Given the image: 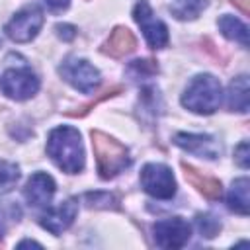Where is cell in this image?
Here are the masks:
<instances>
[{
    "mask_svg": "<svg viewBox=\"0 0 250 250\" xmlns=\"http://www.w3.org/2000/svg\"><path fill=\"white\" fill-rule=\"evenodd\" d=\"M47 154L66 174H78L84 168L82 137L74 127H55L47 137Z\"/></svg>",
    "mask_w": 250,
    "mask_h": 250,
    "instance_id": "obj_1",
    "label": "cell"
},
{
    "mask_svg": "<svg viewBox=\"0 0 250 250\" xmlns=\"http://www.w3.org/2000/svg\"><path fill=\"white\" fill-rule=\"evenodd\" d=\"M90 137H92V148H94L100 178L109 180L121 174L125 168H129L131 156L125 145H121L119 141H115L113 137L98 129H94Z\"/></svg>",
    "mask_w": 250,
    "mask_h": 250,
    "instance_id": "obj_2",
    "label": "cell"
},
{
    "mask_svg": "<svg viewBox=\"0 0 250 250\" xmlns=\"http://www.w3.org/2000/svg\"><path fill=\"white\" fill-rule=\"evenodd\" d=\"M221 82L211 74H197L182 94V105L199 115L215 113L221 105Z\"/></svg>",
    "mask_w": 250,
    "mask_h": 250,
    "instance_id": "obj_3",
    "label": "cell"
},
{
    "mask_svg": "<svg viewBox=\"0 0 250 250\" xmlns=\"http://www.w3.org/2000/svg\"><path fill=\"white\" fill-rule=\"evenodd\" d=\"M59 74L78 92L82 94H92L100 82L102 76L98 72L96 66H92L88 61L84 59H76V57H68L61 66H59Z\"/></svg>",
    "mask_w": 250,
    "mask_h": 250,
    "instance_id": "obj_4",
    "label": "cell"
},
{
    "mask_svg": "<svg viewBox=\"0 0 250 250\" xmlns=\"http://www.w3.org/2000/svg\"><path fill=\"white\" fill-rule=\"evenodd\" d=\"M141 186L143 189L156 199H170L176 193V180L172 170L166 164L148 162L141 170Z\"/></svg>",
    "mask_w": 250,
    "mask_h": 250,
    "instance_id": "obj_5",
    "label": "cell"
},
{
    "mask_svg": "<svg viewBox=\"0 0 250 250\" xmlns=\"http://www.w3.org/2000/svg\"><path fill=\"white\" fill-rule=\"evenodd\" d=\"M133 18L139 23L148 47L152 49H162L168 43V27L162 20H158L152 14V8L148 6L146 0H139L133 8Z\"/></svg>",
    "mask_w": 250,
    "mask_h": 250,
    "instance_id": "obj_6",
    "label": "cell"
},
{
    "mask_svg": "<svg viewBox=\"0 0 250 250\" xmlns=\"http://www.w3.org/2000/svg\"><path fill=\"white\" fill-rule=\"evenodd\" d=\"M41 25H43V12L37 6H25L6 23L4 31L12 41L27 43L39 33Z\"/></svg>",
    "mask_w": 250,
    "mask_h": 250,
    "instance_id": "obj_7",
    "label": "cell"
},
{
    "mask_svg": "<svg viewBox=\"0 0 250 250\" xmlns=\"http://www.w3.org/2000/svg\"><path fill=\"white\" fill-rule=\"evenodd\" d=\"M0 88L10 100H29L39 90V78L29 68H10L0 78Z\"/></svg>",
    "mask_w": 250,
    "mask_h": 250,
    "instance_id": "obj_8",
    "label": "cell"
},
{
    "mask_svg": "<svg viewBox=\"0 0 250 250\" xmlns=\"http://www.w3.org/2000/svg\"><path fill=\"white\" fill-rule=\"evenodd\" d=\"M152 232H154V242L160 248H182L188 244L191 236V227L182 217H172V219L156 221Z\"/></svg>",
    "mask_w": 250,
    "mask_h": 250,
    "instance_id": "obj_9",
    "label": "cell"
},
{
    "mask_svg": "<svg viewBox=\"0 0 250 250\" xmlns=\"http://www.w3.org/2000/svg\"><path fill=\"white\" fill-rule=\"evenodd\" d=\"M76 213H78V201L70 197V199L62 201L61 205L51 207L47 213H43L39 223L51 234H61V232H64L74 223Z\"/></svg>",
    "mask_w": 250,
    "mask_h": 250,
    "instance_id": "obj_10",
    "label": "cell"
},
{
    "mask_svg": "<svg viewBox=\"0 0 250 250\" xmlns=\"http://www.w3.org/2000/svg\"><path fill=\"white\" fill-rule=\"evenodd\" d=\"M174 143L193 154L205 156V158H217L221 154V145L211 137V135H201V133H176Z\"/></svg>",
    "mask_w": 250,
    "mask_h": 250,
    "instance_id": "obj_11",
    "label": "cell"
},
{
    "mask_svg": "<svg viewBox=\"0 0 250 250\" xmlns=\"http://www.w3.org/2000/svg\"><path fill=\"white\" fill-rule=\"evenodd\" d=\"M53 195H55V180L45 172H35L23 188V197L33 207L49 205Z\"/></svg>",
    "mask_w": 250,
    "mask_h": 250,
    "instance_id": "obj_12",
    "label": "cell"
},
{
    "mask_svg": "<svg viewBox=\"0 0 250 250\" xmlns=\"http://www.w3.org/2000/svg\"><path fill=\"white\" fill-rule=\"evenodd\" d=\"M182 170H184L186 180H188L199 193H203L207 199H219V197H221L223 186H221V182H219L217 178L203 174L201 170H197L195 166H191V164H188V162H182Z\"/></svg>",
    "mask_w": 250,
    "mask_h": 250,
    "instance_id": "obj_13",
    "label": "cell"
},
{
    "mask_svg": "<svg viewBox=\"0 0 250 250\" xmlns=\"http://www.w3.org/2000/svg\"><path fill=\"white\" fill-rule=\"evenodd\" d=\"M135 47H137V39L131 33V29H127L123 25H117L111 31V35L107 37V41L104 43V53H107L109 57L119 59V57H125V55L133 53Z\"/></svg>",
    "mask_w": 250,
    "mask_h": 250,
    "instance_id": "obj_14",
    "label": "cell"
},
{
    "mask_svg": "<svg viewBox=\"0 0 250 250\" xmlns=\"http://www.w3.org/2000/svg\"><path fill=\"white\" fill-rule=\"evenodd\" d=\"M250 104V90H248V76L240 74L229 84L227 92V105L230 111H248Z\"/></svg>",
    "mask_w": 250,
    "mask_h": 250,
    "instance_id": "obj_15",
    "label": "cell"
},
{
    "mask_svg": "<svg viewBox=\"0 0 250 250\" xmlns=\"http://www.w3.org/2000/svg\"><path fill=\"white\" fill-rule=\"evenodd\" d=\"M248 188H250L248 178H238V180L232 182V186L229 189V195H227L229 209H232L238 215H248V209H250Z\"/></svg>",
    "mask_w": 250,
    "mask_h": 250,
    "instance_id": "obj_16",
    "label": "cell"
},
{
    "mask_svg": "<svg viewBox=\"0 0 250 250\" xmlns=\"http://www.w3.org/2000/svg\"><path fill=\"white\" fill-rule=\"evenodd\" d=\"M217 23H219L221 33H223L227 39L236 41V43H240L242 47H248V25H246V23H242L238 18L229 16V14L221 16Z\"/></svg>",
    "mask_w": 250,
    "mask_h": 250,
    "instance_id": "obj_17",
    "label": "cell"
},
{
    "mask_svg": "<svg viewBox=\"0 0 250 250\" xmlns=\"http://www.w3.org/2000/svg\"><path fill=\"white\" fill-rule=\"evenodd\" d=\"M207 0H178L170 6V12L178 18V20H195L201 10L207 8Z\"/></svg>",
    "mask_w": 250,
    "mask_h": 250,
    "instance_id": "obj_18",
    "label": "cell"
},
{
    "mask_svg": "<svg viewBox=\"0 0 250 250\" xmlns=\"http://www.w3.org/2000/svg\"><path fill=\"white\" fill-rule=\"evenodd\" d=\"M20 180V168L12 162L0 160V193L10 191Z\"/></svg>",
    "mask_w": 250,
    "mask_h": 250,
    "instance_id": "obj_19",
    "label": "cell"
},
{
    "mask_svg": "<svg viewBox=\"0 0 250 250\" xmlns=\"http://www.w3.org/2000/svg\"><path fill=\"white\" fill-rule=\"evenodd\" d=\"M127 72H129L135 80H139V78H150L152 74L158 72V66H156V62L150 61V59H137V61H133V62L129 64Z\"/></svg>",
    "mask_w": 250,
    "mask_h": 250,
    "instance_id": "obj_20",
    "label": "cell"
},
{
    "mask_svg": "<svg viewBox=\"0 0 250 250\" xmlns=\"http://www.w3.org/2000/svg\"><path fill=\"white\" fill-rule=\"evenodd\" d=\"M84 201L88 207H96V209H117L119 201L115 195L105 193V191H96V193H86Z\"/></svg>",
    "mask_w": 250,
    "mask_h": 250,
    "instance_id": "obj_21",
    "label": "cell"
},
{
    "mask_svg": "<svg viewBox=\"0 0 250 250\" xmlns=\"http://www.w3.org/2000/svg\"><path fill=\"white\" fill-rule=\"evenodd\" d=\"M123 92V86L121 84H115V86H111L109 90H105L102 96H98V98H94V100H90L88 104H84V105H80V109H76V111H66V115H72V117H84L96 104H100L102 100H105V98H111V96H115V94H121Z\"/></svg>",
    "mask_w": 250,
    "mask_h": 250,
    "instance_id": "obj_22",
    "label": "cell"
},
{
    "mask_svg": "<svg viewBox=\"0 0 250 250\" xmlns=\"http://www.w3.org/2000/svg\"><path fill=\"white\" fill-rule=\"evenodd\" d=\"M195 223H197V229H199V232L203 234V236H207V238H213L219 230H221V223L213 217V215H209V213H199L197 217H195Z\"/></svg>",
    "mask_w": 250,
    "mask_h": 250,
    "instance_id": "obj_23",
    "label": "cell"
},
{
    "mask_svg": "<svg viewBox=\"0 0 250 250\" xmlns=\"http://www.w3.org/2000/svg\"><path fill=\"white\" fill-rule=\"evenodd\" d=\"M21 211L14 201H0V227L6 229L8 223H18Z\"/></svg>",
    "mask_w": 250,
    "mask_h": 250,
    "instance_id": "obj_24",
    "label": "cell"
},
{
    "mask_svg": "<svg viewBox=\"0 0 250 250\" xmlns=\"http://www.w3.org/2000/svg\"><path fill=\"white\" fill-rule=\"evenodd\" d=\"M234 160H236V164L240 166V168H248V164H250V160H248V143L246 141H242L238 146H236V150H234Z\"/></svg>",
    "mask_w": 250,
    "mask_h": 250,
    "instance_id": "obj_25",
    "label": "cell"
},
{
    "mask_svg": "<svg viewBox=\"0 0 250 250\" xmlns=\"http://www.w3.org/2000/svg\"><path fill=\"white\" fill-rule=\"evenodd\" d=\"M57 35L62 39V41H70L76 37V27L74 25H68V23H59L57 27Z\"/></svg>",
    "mask_w": 250,
    "mask_h": 250,
    "instance_id": "obj_26",
    "label": "cell"
},
{
    "mask_svg": "<svg viewBox=\"0 0 250 250\" xmlns=\"http://www.w3.org/2000/svg\"><path fill=\"white\" fill-rule=\"evenodd\" d=\"M43 2H45L47 8L53 10V12H62V10H66L68 4H70V0H43Z\"/></svg>",
    "mask_w": 250,
    "mask_h": 250,
    "instance_id": "obj_27",
    "label": "cell"
},
{
    "mask_svg": "<svg viewBox=\"0 0 250 250\" xmlns=\"http://www.w3.org/2000/svg\"><path fill=\"white\" fill-rule=\"evenodd\" d=\"M230 2H232L242 14H246V16L250 14V0H230Z\"/></svg>",
    "mask_w": 250,
    "mask_h": 250,
    "instance_id": "obj_28",
    "label": "cell"
},
{
    "mask_svg": "<svg viewBox=\"0 0 250 250\" xmlns=\"http://www.w3.org/2000/svg\"><path fill=\"white\" fill-rule=\"evenodd\" d=\"M25 246H37V248H41V244L35 242V240H21V242L18 244V248H25Z\"/></svg>",
    "mask_w": 250,
    "mask_h": 250,
    "instance_id": "obj_29",
    "label": "cell"
},
{
    "mask_svg": "<svg viewBox=\"0 0 250 250\" xmlns=\"http://www.w3.org/2000/svg\"><path fill=\"white\" fill-rule=\"evenodd\" d=\"M2 234H4V227H0V244H2Z\"/></svg>",
    "mask_w": 250,
    "mask_h": 250,
    "instance_id": "obj_30",
    "label": "cell"
}]
</instances>
